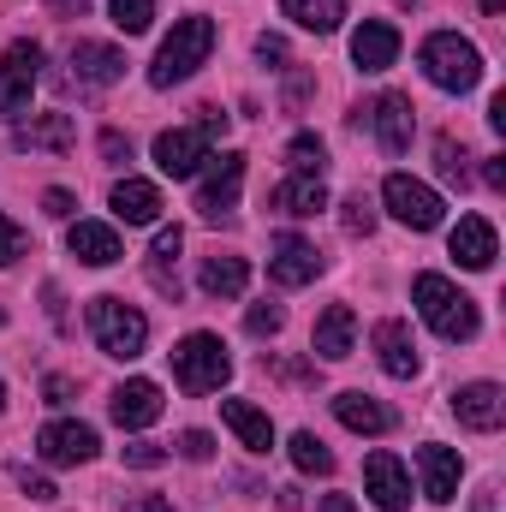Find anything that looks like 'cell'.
<instances>
[{
  "instance_id": "1",
  "label": "cell",
  "mask_w": 506,
  "mask_h": 512,
  "mask_svg": "<svg viewBox=\"0 0 506 512\" xmlns=\"http://www.w3.org/2000/svg\"><path fill=\"white\" fill-rule=\"evenodd\" d=\"M417 66H423V78H429L435 90H453V96H465V90L483 84V54H477V42H465L459 30H435V36L417 48Z\"/></svg>"
},
{
  "instance_id": "2",
  "label": "cell",
  "mask_w": 506,
  "mask_h": 512,
  "mask_svg": "<svg viewBox=\"0 0 506 512\" xmlns=\"http://www.w3.org/2000/svg\"><path fill=\"white\" fill-rule=\"evenodd\" d=\"M411 304H417V316H423L441 340H477V304H471L447 274H417V280H411Z\"/></svg>"
},
{
  "instance_id": "3",
  "label": "cell",
  "mask_w": 506,
  "mask_h": 512,
  "mask_svg": "<svg viewBox=\"0 0 506 512\" xmlns=\"http://www.w3.org/2000/svg\"><path fill=\"white\" fill-rule=\"evenodd\" d=\"M209 48H215V18H203V12L179 18V24H173V36L161 42L155 66H149V84H155V90H173V84H185V78H191L203 60H209Z\"/></svg>"
},
{
  "instance_id": "4",
  "label": "cell",
  "mask_w": 506,
  "mask_h": 512,
  "mask_svg": "<svg viewBox=\"0 0 506 512\" xmlns=\"http://www.w3.org/2000/svg\"><path fill=\"white\" fill-rule=\"evenodd\" d=\"M90 334H96V346L108 352V358H143V346H149V322H143V310L126 304V298H114V292H102V298H90Z\"/></svg>"
},
{
  "instance_id": "5",
  "label": "cell",
  "mask_w": 506,
  "mask_h": 512,
  "mask_svg": "<svg viewBox=\"0 0 506 512\" xmlns=\"http://www.w3.org/2000/svg\"><path fill=\"white\" fill-rule=\"evenodd\" d=\"M227 376H233V358L215 334H185L173 346V382L185 393H215V387H227Z\"/></svg>"
},
{
  "instance_id": "6",
  "label": "cell",
  "mask_w": 506,
  "mask_h": 512,
  "mask_svg": "<svg viewBox=\"0 0 506 512\" xmlns=\"http://www.w3.org/2000/svg\"><path fill=\"white\" fill-rule=\"evenodd\" d=\"M381 203H387V215H393V221H405L411 233H435V227H441V215H447V203H441L423 179H411V173H387Z\"/></svg>"
},
{
  "instance_id": "7",
  "label": "cell",
  "mask_w": 506,
  "mask_h": 512,
  "mask_svg": "<svg viewBox=\"0 0 506 512\" xmlns=\"http://www.w3.org/2000/svg\"><path fill=\"white\" fill-rule=\"evenodd\" d=\"M36 78H42V48H36L30 36H18V42L6 48V60H0V120L30 114V90H36Z\"/></svg>"
},
{
  "instance_id": "8",
  "label": "cell",
  "mask_w": 506,
  "mask_h": 512,
  "mask_svg": "<svg viewBox=\"0 0 506 512\" xmlns=\"http://www.w3.org/2000/svg\"><path fill=\"white\" fill-rule=\"evenodd\" d=\"M209 161H215V167H209L203 185H197V215H203V221H221V215L239 209V191H245V155L227 149V155H209Z\"/></svg>"
},
{
  "instance_id": "9",
  "label": "cell",
  "mask_w": 506,
  "mask_h": 512,
  "mask_svg": "<svg viewBox=\"0 0 506 512\" xmlns=\"http://www.w3.org/2000/svg\"><path fill=\"white\" fill-rule=\"evenodd\" d=\"M364 120L376 126V137H381V149H387V155H405V149H411V137H417V108H411V96H399V90L376 96Z\"/></svg>"
},
{
  "instance_id": "10",
  "label": "cell",
  "mask_w": 506,
  "mask_h": 512,
  "mask_svg": "<svg viewBox=\"0 0 506 512\" xmlns=\"http://www.w3.org/2000/svg\"><path fill=\"white\" fill-rule=\"evenodd\" d=\"M209 161V137L197 126H179V131H161L155 137V167L167 179H197V167Z\"/></svg>"
},
{
  "instance_id": "11",
  "label": "cell",
  "mask_w": 506,
  "mask_h": 512,
  "mask_svg": "<svg viewBox=\"0 0 506 512\" xmlns=\"http://www.w3.org/2000/svg\"><path fill=\"white\" fill-rule=\"evenodd\" d=\"M126 78V54L114 42H72V84L84 90H108Z\"/></svg>"
},
{
  "instance_id": "12",
  "label": "cell",
  "mask_w": 506,
  "mask_h": 512,
  "mask_svg": "<svg viewBox=\"0 0 506 512\" xmlns=\"http://www.w3.org/2000/svg\"><path fill=\"white\" fill-rule=\"evenodd\" d=\"M96 429L90 423H48L42 435H36V453L48 459V465H90L96 459Z\"/></svg>"
},
{
  "instance_id": "13",
  "label": "cell",
  "mask_w": 506,
  "mask_h": 512,
  "mask_svg": "<svg viewBox=\"0 0 506 512\" xmlns=\"http://www.w3.org/2000/svg\"><path fill=\"white\" fill-rule=\"evenodd\" d=\"M417 471H423V501H435V507L459 501V453H453V447L423 441V447H417Z\"/></svg>"
},
{
  "instance_id": "14",
  "label": "cell",
  "mask_w": 506,
  "mask_h": 512,
  "mask_svg": "<svg viewBox=\"0 0 506 512\" xmlns=\"http://www.w3.org/2000/svg\"><path fill=\"white\" fill-rule=\"evenodd\" d=\"M316 274H322V251L310 239H274V251H268V280L274 286H310Z\"/></svg>"
},
{
  "instance_id": "15",
  "label": "cell",
  "mask_w": 506,
  "mask_h": 512,
  "mask_svg": "<svg viewBox=\"0 0 506 512\" xmlns=\"http://www.w3.org/2000/svg\"><path fill=\"white\" fill-rule=\"evenodd\" d=\"M447 251H453V262L459 268H495V256H501V245H495V227L483 221V215H459V227H453V239H447Z\"/></svg>"
},
{
  "instance_id": "16",
  "label": "cell",
  "mask_w": 506,
  "mask_h": 512,
  "mask_svg": "<svg viewBox=\"0 0 506 512\" xmlns=\"http://www.w3.org/2000/svg\"><path fill=\"white\" fill-rule=\"evenodd\" d=\"M364 489H370V501L381 512H399L411 501V477H405V465L393 459V453H370L364 459Z\"/></svg>"
},
{
  "instance_id": "17",
  "label": "cell",
  "mask_w": 506,
  "mask_h": 512,
  "mask_svg": "<svg viewBox=\"0 0 506 512\" xmlns=\"http://www.w3.org/2000/svg\"><path fill=\"white\" fill-rule=\"evenodd\" d=\"M352 60H358V72H387L399 60V30L387 18H364L352 30Z\"/></svg>"
},
{
  "instance_id": "18",
  "label": "cell",
  "mask_w": 506,
  "mask_h": 512,
  "mask_svg": "<svg viewBox=\"0 0 506 512\" xmlns=\"http://www.w3.org/2000/svg\"><path fill=\"white\" fill-rule=\"evenodd\" d=\"M352 340H358V316H352V304H328V310L316 316V334H310L316 358L340 364V358H352Z\"/></svg>"
},
{
  "instance_id": "19",
  "label": "cell",
  "mask_w": 506,
  "mask_h": 512,
  "mask_svg": "<svg viewBox=\"0 0 506 512\" xmlns=\"http://www.w3.org/2000/svg\"><path fill=\"white\" fill-rule=\"evenodd\" d=\"M453 411H459V423L465 429H501V417H506V393L495 382H471V387H459L453 393Z\"/></svg>"
},
{
  "instance_id": "20",
  "label": "cell",
  "mask_w": 506,
  "mask_h": 512,
  "mask_svg": "<svg viewBox=\"0 0 506 512\" xmlns=\"http://www.w3.org/2000/svg\"><path fill=\"white\" fill-rule=\"evenodd\" d=\"M376 358L387 376H399V382H411L417 370H423V358H417V340H411V328L405 322H376Z\"/></svg>"
},
{
  "instance_id": "21",
  "label": "cell",
  "mask_w": 506,
  "mask_h": 512,
  "mask_svg": "<svg viewBox=\"0 0 506 512\" xmlns=\"http://www.w3.org/2000/svg\"><path fill=\"white\" fill-rule=\"evenodd\" d=\"M108 411H114V423L120 429H149L155 417H161V387L155 382H126V387H114V399H108Z\"/></svg>"
},
{
  "instance_id": "22",
  "label": "cell",
  "mask_w": 506,
  "mask_h": 512,
  "mask_svg": "<svg viewBox=\"0 0 506 512\" xmlns=\"http://www.w3.org/2000/svg\"><path fill=\"white\" fill-rule=\"evenodd\" d=\"M66 245H72V256L78 262H90V268H114L120 262V233L114 227H102V221H72L66 227Z\"/></svg>"
},
{
  "instance_id": "23",
  "label": "cell",
  "mask_w": 506,
  "mask_h": 512,
  "mask_svg": "<svg viewBox=\"0 0 506 512\" xmlns=\"http://www.w3.org/2000/svg\"><path fill=\"white\" fill-rule=\"evenodd\" d=\"M197 286H203L209 298H239V292L251 286V262H245L239 251L203 256V268H197Z\"/></svg>"
},
{
  "instance_id": "24",
  "label": "cell",
  "mask_w": 506,
  "mask_h": 512,
  "mask_svg": "<svg viewBox=\"0 0 506 512\" xmlns=\"http://www.w3.org/2000/svg\"><path fill=\"white\" fill-rule=\"evenodd\" d=\"M334 417H340L352 435H387V429H393V411L381 405L376 393H358V387H346V393L334 399Z\"/></svg>"
},
{
  "instance_id": "25",
  "label": "cell",
  "mask_w": 506,
  "mask_h": 512,
  "mask_svg": "<svg viewBox=\"0 0 506 512\" xmlns=\"http://www.w3.org/2000/svg\"><path fill=\"white\" fill-rule=\"evenodd\" d=\"M12 143L18 149H54L60 155V149L78 143V126H72V114H30L24 126L12 131Z\"/></svg>"
},
{
  "instance_id": "26",
  "label": "cell",
  "mask_w": 506,
  "mask_h": 512,
  "mask_svg": "<svg viewBox=\"0 0 506 512\" xmlns=\"http://www.w3.org/2000/svg\"><path fill=\"white\" fill-rule=\"evenodd\" d=\"M274 209H280V215L310 221V215H322V209H328V185H322V179H310V173H292L286 185H274Z\"/></svg>"
},
{
  "instance_id": "27",
  "label": "cell",
  "mask_w": 506,
  "mask_h": 512,
  "mask_svg": "<svg viewBox=\"0 0 506 512\" xmlns=\"http://www.w3.org/2000/svg\"><path fill=\"white\" fill-rule=\"evenodd\" d=\"M221 417H227V429H233L251 453H268V447H274V423H268V411H256L251 399H221Z\"/></svg>"
},
{
  "instance_id": "28",
  "label": "cell",
  "mask_w": 506,
  "mask_h": 512,
  "mask_svg": "<svg viewBox=\"0 0 506 512\" xmlns=\"http://www.w3.org/2000/svg\"><path fill=\"white\" fill-rule=\"evenodd\" d=\"M114 215H120L126 227H149V221L161 215V191H155L149 179H120V185H114Z\"/></svg>"
},
{
  "instance_id": "29",
  "label": "cell",
  "mask_w": 506,
  "mask_h": 512,
  "mask_svg": "<svg viewBox=\"0 0 506 512\" xmlns=\"http://www.w3.org/2000/svg\"><path fill=\"white\" fill-rule=\"evenodd\" d=\"M179 251H185V233L179 227H161L155 245H149V280L161 292H173V298H179Z\"/></svg>"
},
{
  "instance_id": "30",
  "label": "cell",
  "mask_w": 506,
  "mask_h": 512,
  "mask_svg": "<svg viewBox=\"0 0 506 512\" xmlns=\"http://www.w3.org/2000/svg\"><path fill=\"white\" fill-rule=\"evenodd\" d=\"M280 12L298 30H316V36H334L346 24V0H280Z\"/></svg>"
},
{
  "instance_id": "31",
  "label": "cell",
  "mask_w": 506,
  "mask_h": 512,
  "mask_svg": "<svg viewBox=\"0 0 506 512\" xmlns=\"http://www.w3.org/2000/svg\"><path fill=\"white\" fill-rule=\"evenodd\" d=\"M322 161H328V149H322V137H316V131H298V137L286 143V167H292V173L322 179Z\"/></svg>"
},
{
  "instance_id": "32",
  "label": "cell",
  "mask_w": 506,
  "mask_h": 512,
  "mask_svg": "<svg viewBox=\"0 0 506 512\" xmlns=\"http://www.w3.org/2000/svg\"><path fill=\"white\" fill-rule=\"evenodd\" d=\"M292 465H298L304 477H328V471H334V453H328L310 429H298V435H292Z\"/></svg>"
},
{
  "instance_id": "33",
  "label": "cell",
  "mask_w": 506,
  "mask_h": 512,
  "mask_svg": "<svg viewBox=\"0 0 506 512\" xmlns=\"http://www.w3.org/2000/svg\"><path fill=\"white\" fill-rule=\"evenodd\" d=\"M108 12H114V24H120L126 36H143V30L155 24V6H149V0H108Z\"/></svg>"
},
{
  "instance_id": "34",
  "label": "cell",
  "mask_w": 506,
  "mask_h": 512,
  "mask_svg": "<svg viewBox=\"0 0 506 512\" xmlns=\"http://www.w3.org/2000/svg\"><path fill=\"white\" fill-rule=\"evenodd\" d=\"M435 167H441V179H447V185H465V179H471L465 149H459L453 137H441V143H435Z\"/></svg>"
},
{
  "instance_id": "35",
  "label": "cell",
  "mask_w": 506,
  "mask_h": 512,
  "mask_svg": "<svg viewBox=\"0 0 506 512\" xmlns=\"http://www.w3.org/2000/svg\"><path fill=\"white\" fill-rule=\"evenodd\" d=\"M340 227H346L352 239H370V233H376V209H370L364 197H346V203H340Z\"/></svg>"
},
{
  "instance_id": "36",
  "label": "cell",
  "mask_w": 506,
  "mask_h": 512,
  "mask_svg": "<svg viewBox=\"0 0 506 512\" xmlns=\"http://www.w3.org/2000/svg\"><path fill=\"white\" fill-rule=\"evenodd\" d=\"M280 322H286V310H280V304H251V316H245V328H251L256 340L280 334Z\"/></svg>"
},
{
  "instance_id": "37",
  "label": "cell",
  "mask_w": 506,
  "mask_h": 512,
  "mask_svg": "<svg viewBox=\"0 0 506 512\" xmlns=\"http://www.w3.org/2000/svg\"><path fill=\"white\" fill-rule=\"evenodd\" d=\"M18 256H24V227H18V221H6V215H0V268H12V262H18Z\"/></svg>"
},
{
  "instance_id": "38",
  "label": "cell",
  "mask_w": 506,
  "mask_h": 512,
  "mask_svg": "<svg viewBox=\"0 0 506 512\" xmlns=\"http://www.w3.org/2000/svg\"><path fill=\"white\" fill-rule=\"evenodd\" d=\"M179 453H185L191 465H209V459H215V441H209L203 429H185V435H179Z\"/></svg>"
},
{
  "instance_id": "39",
  "label": "cell",
  "mask_w": 506,
  "mask_h": 512,
  "mask_svg": "<svg viewBox=\"0 0 506 512\" xmlns=\"http://www.w3.org/2000/svg\"><path fill=\"white\" fill-rule=\"evenodd\" d=\"M126 465H137V471H155V465H167V447H155V441H131V447H126Z\"/></svg>"
},
{
  "instance_id": "40",
  "label": "cell",
  "mask_w": 506,
  "mask_h": 512,
  "mask_svg": "<svg viewBox=\"0 0 506 512\" xmlns=\"http://www.w3.org/2000/svg\"><path fill=\"white\" fill-rule=\"evenodd\" d=\"M18 495H30V501H54L60 489H54L48 477H36V471H18Z\"/></svg>"
},
{
  "instance_id": "41",
  "label": "cell",
  "mask_w": 506,
  "mask_h": 512,
  "mask_svg": "<svg viewBox=\"0 0 506 512\" xmlns=\"http://www.w3.org/2000/svg\"><path fill=\"white\" fill-rule=\"evenodd\" d=\"M42 209H48L54 221H72V209H78V197H72V191H48V197H42Z\"/></svg>"
},
{
  "instance_id": "42",
  "label": "cell",
  "mask_w": 506,
  "mask_h": 512,
  "mask_svg": "<svg viewBox=\"0 0 506 512\" xmlns=\"http://www.w3.org/2000/svg\"><path fill=\"white\" fill-rule=\"evenodd\" d=\"M197 131H203V137L215 143V137L227 131V114H221V108H197Z\"/></svg>"
},
{
  "instance_id": "43",
  "label": "cell",
  "mask_w": 506,
  "mask_h": 512,
  "mask_svg": "<svg viewBox=\"0 0 506 512\" xmlns=\"http://www.w3.org/2000/svg\"><path fill=\"white\" fill-rule=\"evenodd\" d=\"M256 54L274 60V66H286V36H268V30H262V36H256Z\"/></svg>"
},
{
  "instance_id": "44",
  "label": "cell",
  "mask_w": 506,
  "mask_h": 512,
  "mask_svg": "<svg viewBox=\"0 0 506 512\" xmlns=\"http://www.w3.org/2000/svg\"><path fill=\"white\" fill-rule=\"evenodd\" d=\"M102 155H108V161H131V137H120V131H102Z\"/></svg>"
},
{
  "instance_id": "45",
  "label": "cell",
  "mask_w": 506,
  "mask_h": 512,
  "mask_svg": "<svg viewBox=\"0 0 506 512\" xmlns=\"http://www.w3.org/2000/svg\"><path fill=\"white\" fill-rule=\"evenodd\" d=\"M126 512H173V501H161V495H131Z\"/></svg>"
},
{
  "instance_id": "46",
  "label": "cell",
  "mask_w": 506,
  "mask_h": 512,
  "mask_svg": "<svg viewBox=\"0 0 506 512\" xmlns=\"http://www.w3.org/2000/svg\"><path fill=\"white\" fill-rule=\"evenodd\" d=\"M42 393H48V405H66V399H72V382H66V376H48Z\"/></svg>"
},
{
  "instance_id": "47",
  "label": "cell",
  "mask_w": 506,
  "mask_h": 512,
  "mask_svg": "<svg viewBox=\"0 0 506 512\" xmlns=\"http://www.w3.org/2000/svg\"><path fill=\"white\" fill-rule=\"evenodd\" d=\"M483 179H489L495 191H506V161H501V155H489V161H483Z\"/></svg>"
},
{
  "instance_id": "48",
  "label": "cell",
  "mask_w": 506,
  "mask_h": 512,
  "mask_svg": "<svg viewBox=\"0 0 506 512\" xmlns=\"http://www.w3.org/2000/svg\"><path fill=\"white\" fill-rule=\"evenodd\" d=\"M54 12H60V18H84V12H90V0H54Z\"/></svg>"
},
{
  "instance_id": "49",
  "label": "cell",
  "mask_w": 506,
  "mask_h": 512,
  "mask_svg": "<svg viewBox=\"0 0 506 512\" xmlns=\"http://www.w3.org/2000/svg\"><path fill=\"white\" fill-rule=\"evenodd\" d=\"M322 512H358V507H352L346 495H328V501H322Z\"/></svg>"
},
{
  "instance_id": "50",
  "label": "cell",
  "mask_w": 506,
  "mask_h": 512,
  "mask_svg": "<svg viewBox=\"0 0 506 512\" xmlns=\"http://www.w3.org/2000/svg\"><path fill=\"white\" fill-rule=\"evenodd\" d=\"M471 512H495V489H483V495L471 501Z\"/></svg>"
},
{
  "instance_id": "51",
  "label": "cell",
  "mask_w": 506,
  "mask_h": 512,
  "mask_svg": "<svg viewBox=\"0 0 506 512\" xmlns=\"http://www.w3.org/2000/svg\"><path fill=\"white\" fill-rule=\"evenodd\" d=\"M483 12H489V18H501V12H506V0H483Z\"/></svg>"
},
{
  "instance_id": "52",
  "label": "cell",
  "mask_w": 506,
  "mask_h": 512,
  "mask_svg": "<svg viewBox=\"0 0 506 512\" xmlns=\"http://www.w3.org/2000/svg\"><path fill=\"white\" fill-rule=\"evenodd\" d=\"M0 411H6V382H0Z\"/></svg>"
}]
</instances>
